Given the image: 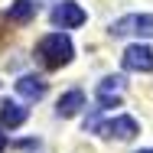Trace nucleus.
Segmentation results:
<instances>
[{
    "mask_svg": "<svg viewBox=\"0 0 153 153\" xmlns=\"http://www.w3.org/2000/svg\"><path fill=\"white\" fill-rule=\"evenodd\" d=\"M88 16H85V10L78 7V3H72V0H62L59 7L52 10V23L62 26V30H75V26H82Z\"/></svg>",
    "mask_w": 153,
    "mask_h": 153,
    "instance_id": "obj_4",
    "label": "nucleus"
},
{
    "mask_svg": "<svg viewBox=\"0 0 153 153\" xmlns=\"http://www.w3.org/2000/svg\"><path fill=\"white\" fill-rule=\"evenodd\" d=\"M39 59L46 68H62V65H68L72 56H75V46H72V39L65 36V33H49V36H42L39 39Z\"/></svg>",
    "mask_w": 153,
    "mask_h": 153,
    "instance_id": "obj_1",
    "label": "nucleus"
},
{
    "mask_svg": "<svg viewBox=\"0 0 153 153\" xmlns=\"http://www.w3.org/2000/svg\"><path fill=\"white\" fill-rule=\"evenodd\" d=\"M82 108H85V94L75 88V91H65V94L59 98V104H56V114H59V117H75Z\"/></svg>",
    "mask_w": 153,
    "mask_h": 153,
    "instance_id": "obj_8",
    "label": "nucleus"
},
{
    "mask_svg": "<svg viewBox=\"0 0 153 153\" xmlns=\"http://www.w3.org/2000/svg\"><path fill=\"white\" fill-rule=\"evenodd\" d=\"M114 36H130V33H137V36H153V16L147 13H130V16H121L114 26H111Z\"/></svg>",
    "mask_w": 153,
    "mask_h": 153,
    "instance_id": "obj_2",
    "label": "nucleus"
},
{
    "mask_svg": "<svg viewBox=\"0 0 153 153\" xmlns=\"http://www.w3.org/2000/svg\"><path fill=\"white\" fill-rule=\"evenodd\" d=\"M140 153H153V150H140Z\"/></svg>",
    "mask_w": 153,
    "mask_h": 153,
    "instance_id": "obj_12",
    "label": "nucleus"
},
{
    "mask_svg": "<svg viewBox=\"0 0 153 153\" xmlns=\"http://www.w3.org/2000/svg\"><path fill=\"white\" fill-rule=\"evenodd\" d=\"M46 78L42 75H23L20 82H16V91L23 94L26 101H39V98H46Z\"/></svg>",
    "mask_w": 153,
    "mask_h": 153,
    "instance_id": "obj_7",
    "label": "nucleus"
},
{
    "mask_svg": "<svg viewBox=\"0 0 153 153\" xmlns=\"http://www.w3.org/2000/svg\"><path fill=\"white\" fill-rule=\"evenodd\" d=\"M7 150V134H0V153Z\"/></svg>",
    "mask_w": 153,
    "mask_h": 153,
    "instance_id": "obj_11",
    "label": "nucleus"
},
{
    "mask_svg": "<svg viewBox=\"0 0 153 153\" xmlns=\"http://www.w3.org/2000/svg\"><path fill=\"white\" fill-rule=\"evenodd\" d=\"M94 130L104 134V137H117V140H134L140 134V127H137L134 117H114V121H108V124H94Z\"/></svg>",
    "mask_w": 153,
    "mask_h": 153,
    "instance_id": "obj_5",
    "label": "nucleus"
},
{
    "mask_svg": "<svg viewBox=\"0 0 153 153\" xmlns=\"http://www.w3.org/2000/svg\"><path fill=\"white\" fill-rule=\"evenodd\" d=\"M121 88H124V78H117V75L104 78V82L98 85V111L117 108V104H121Z\"/></svg>",
    "mask_w": 153,
    "mask_h": 153,
    "instance_id": "obj_6",
    "label": "nucleus"
},
{
    "mask_svg": "<svg viewBox=\"0 0 153 153\" xmlns=\"http://www.w3.org/2000/svg\"><path fill=\"white\" fill-rule=\"evenodd\" d=\"M121 62H124L127 72H153V49H150V46L134 42V46L124 49V59Z\"/></svg>",
    "mask_w": 153,
    "mask_h": 153,
    "instance_id": "obj_3",
    "label": "nucleus"
},
{
    "mask_svg": "<svg viewBox=\"0 0 153 153\" xmlns=\"http://www.w3.org/2000/svg\"><path fill=\"white\" fill-rule=\"evenodd\" d=\"M26 108L23 104H13V101H7L3 104V111H0V121H3V127H20V124L26 121Z\"/></svg>",
    "mask_w": 153,
    "mask_h": 153,
    "instance_id": "obj_10",
    "label": "nucleus"
},
{
    "mask_svg": "<svg viewBox=\"0 0 153 153\" xmlns=\"http://www.w3.org/2000/svg\"><path fill=\"white\" fill-rule=\"evenodd\" d=\"M7 16H10L13 23H30L33 16H36V3H33V0H16V3H10Z\"/></svg>",
    "mask_w": 153,
    "mask_h": 153,
    "instance_id": "obj_9",
    "label": "nucleus"
}]
</instances>
